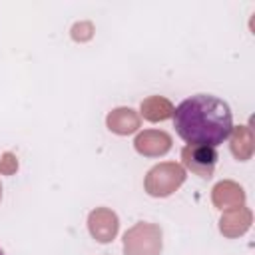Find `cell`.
I'll return each instance as SVG.
<instances>
[{
    "instance_id": "cell-8",
    "label": "cell",
    "mask_w": 255,
    "mask_h": 255,
    "mask_svg": "<svg viewBox=\"0 0 255 255\" xmlns=\"http://www.w3.org/2000/svg\"><path fill=\"white\" fill-rule=\"evenodd\" d=\"M211 201L221 211L231 209V207H239V205L245 203V191H243V187L239 183H235L231 179H223V181L213 185Z\"/></svg>"
},
{
    "instance_id": "cell-7",
    "label": "cell",
    "mask_w": 255,
    "mask_h": 255,
    "mask_svg": "<svg viewBox=\"0 0 255 255\" xmlns=\"http://www.w3.org/2000/svg\"><path fill=\"white\" fill-rule=\"evenodd\" d=\"M253 223V213L249 207L245 205H239V207H231V209H225L221 219H219V231L233 239V237H241L243 233L249 231Z\"/></svg>"
},
{
    "instance_id": "cell-15",
    "label": "cell",
    "mask_w": 255,
    "mask_h": 255,
    "mask_svg": "<svg viewBox=\"0 0 255 255\" xmlns=\"http://www.w3.org/2000/svg\"><path fill=\"white\" fill-rule=\"evenodd\" d=\"M0 255H4V251H2V249H0Z\"/></svg>"
},
{
    "instance_id": "cell-13",
    "label": "cell",
    "mask_w": 255,
    "mask_h": 255,
    "mask_svg": "<svg viewBox=\"0 0 255 255\" xmlns=\"http://www.w3.org/2000/svg\"><path fill=\"white\" fill-rule=\"evenodd\" d=\"M16 171H18V157L12 151L2 153V157H0V173L2 175H12Z\"/></svg>"
},
{
    "instance_id": "cell-5",
    "label": "cell",
    "mask_w": 255,
    "mask_h": 255,
    "mask_svg": "<svg viewBox=\"0 0 255 255\" xmlns=\"http://www.w3.org/2000/svg\"><path fill=\"white\" fill-rule=\"evenodd\" d=\"M88 231L98 243H110L120 231V219L112 209L96 207L88 215Z\"/></svg>"
},
{
    "instance_id": "cell-4",
    "label": "cell",
    "mask_w": 255,
    "mask_h": 255,
    "mask_svg": "<svg viewBox=\"0 0 255 255\" xmlns=\"http://www.w3.org/2000/svg\"><path fill=\"white\" fill-rule=\"evenodd\" d=\"M181 161L195 175L209 179L215 171L217 151H215V147H209V145H189L187 143L181 149Z\"/></svg>"
},
{
    "instance_id": "cell-12",
    "label": "cell",
    "mask_w": 255,
    "mask_h": 255,
    "mask_svg": "<svg viewBox=\"0 0 255 255\" xmlns=\"http://www.w3.org/2000/svg\"><path fill=\"white\" fill-rule=\"evenodd\" d=\"M94 24L92 22H88V20H84V22H76L74 26H72V40H76V42H88V40H92V36H94Z\"/></svg>"
},
{
    "instance_id": "cell-3",
    "label": "cell",
    "mask_w": 255,
    "mask_h": 255,
    "mask_svg": "<svg viewBox=\"0 0 255 255\" xmlns=\"http://www.w3.org/2000/svg\"><path fill=\"white\" fill-rule=\"evenodd\" d=\"M185 181V169L175 161L153 165L143 179V187L151 197H167L175 193Z\"/></svg>"
},
{
    "instance_id": "cell-9",
    "label": "cell",
    "mask_w": 255,
    "mask_h": 255,
    "mask_svg": "<svg viewBox=\"0 0 255 255\" xmlns=\"http://www.w3.org/2000/svg\"><path fill=\"white\" fill-rule=\"evenodd\" d=\"M139 124H141V120H139L137 112L131 108H116L106 118L108 129L118 133V135H129V133L137 131Z\"/></svg>"
},
{
    "instance_id": "cell-2",
    "label": "cell",
    "mask_w": 255,
    "mask_h": 255,
    "mask_svg": "<svg viewBox=\"0 0 255 255\" xmlns=\"http://www.w3.org/2000/svg\"><path fill=\"white\" fill-rule=\"evenodd\" d=\"M163 249V233L155 223L139 221L124 233L126 255H159Z\"/></svg>"
},
{
    "instance_id": "cell-1",
    "label": "cell",
    "mask_w": 255,
    "mask_h": 255,
    "mask_svg": "<svg viewBox=\"0 0 255 255\" xmlns=\"http://www.w3.org/2000/svg\"><path fill=\"white\" fill-rule=\"evenodd\" d=\"M175 131L189 145L217 147L223 143L233 128L229 106L209 94H197L183 100L173 110Z\"/></svg>"
},
{
    "instance_id": "cell-6",
    "label": "cell",
    "mask_w": 255,
    "mask_h": 255,
    "mask_svg": "<svg viewBox=\"0 0 255 255\" xmlns=\"http://www.w3.org/2000/svg\"><path fill=\"white\" fill-rule=\"evenodd\" d=\"M171 143H173L171 135L167 131H161V129H143L133 139L135 151L145 155V157L165 155L171 149Z\"/></svg>"
},
{
    "instance_id": "cell-11",
    "label": "cell",
    "mask_w": 255,
    "mask_h": 255,
    "mask_svg": "<svg viewBox=\"0 0 255 255\" xmlns=\"http://www.w3.org/2000/svg\"><path fill=\"white\" fill-rule=\"evenodd\" d=\"M139 110H141L143 120H147V122H163V120L173 118V110L175 108L163 96H149V98H145L141 102Z\"/></svg>"
},
{
    "instance_id": "cell-14",
    "label": "cell",
    "mask_w": 255,
    "mask_h": 255,
    "mask_svg": "<svg viewBox=\"0 0 255 255\" xmlns=\"http://www.w3.org/2000/svg\"><path fill=\"white\" fill-rule=\"evenodd\" d=\"M0 199H2V185H0Z\"/></svg>"
},
{
    "instance_id": "cell-10",
    "label": "cell",
    "mask_w": 255,
    "mask_h": 255,
    "mask_svg": "<svg viewBox=\"0 0 255 255\" xmlns=\"http://www.w3.org/2000/svg\"><path fill=\"white\" fill-rule=\"evenodd\" d=\"M231 139H229V149L233 153L235 159L239 161H247L251 159L253 151H255V137L249 126H237L231 128Z\"/></svg>"
}]
</instances>
